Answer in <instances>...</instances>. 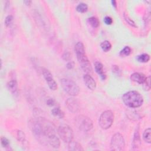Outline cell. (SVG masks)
Masks as SVG:
<instances>
[{
    "label": "cell",
    "mask_w": 151,
    "mask_h": 151,
    "mask_svg": "<svg viewBox=\"0 0 151 151\" xmlns=\"http://www.w3.org/2000/svg\"><path fill=\"white\" fill-rule=\"evenodd\" d=\"M66 67H67V68L68 69H72V68H73L74 67V62H73V61L68 62L67 64Z\"/></svg>",
    "instance_id": "1f68e13d"
},
{
    "label": "cell",
    "mask_w": 151,
    "mask_h": 151,
    "mask_svg": "<svg viewBox=\"0 0 151 151\" xmlns=\"http://www.w3.org/2000/svg\"><path fill=\"white\" fill-rule=\"evenodd\" d=\"M51 113L54 116L59 118V119H63L64 117V113L59 107H56L53 109Z\"/></svg>",
    "instance_id": "e0dca14e"
},
{
    "label": "cell",
    "mask_w": 151,
    "mask_h": 151,
    "mask_svg": "<svg viewBox=\"0 0 151 151\" xmlns=\"http://www.w3.org/2000/svg\"><path fill=\"white\" fill-rule=\"evenodd\" d=\"M68 150L71 151H83L84 149L78 142L72 141L68 143Z\"/></svg>",
    "instance_id": "5bb4252c"
},
{
    "label": "cell",
    "mask_w": 151,
    "mask_h": 151,
    "mask_svg": "<svg viewBox=\"0 0 151 151\" xmlns=\"http://www.w3.org/2000/svg\"><path fill=\"white\" fill-rule=\"evenodd\" d=\"M88 9V6L86 4L82 3L78 4V5L76 7V10L79 13H85Z\"/></svg>",
    "instance_id": "7402d4cb"
},
{
    "label": "cell",
    "mask_w": 151,
    "mask_h": 151,
    "mask_svg": "<svg viewBox=\"0 0 151 151\" xmlns=\"http://www.w3.org/2000/svg\"><path fill=\"white\" fill-rule=\"evenodd\" d=\"M8 90L13 94H16L18 91V83L16 79H13L7 83V85Z\"/></svg>",
    "instance_id": "9a60e30c"
},
{
    "label": "cell",
    "mask_w": 151,
    "mask_h": 151,
    "mask_svg": "<svg viewBox=\"0 0 151 151\" xmlns=\"http://www.w3.org/2000/svg\"><path fill=\"white\" fill-rule=\"evenodd\" d=\"M1 143L3 147L8 148L9 146V141L8 139L5 137H1Z\"/></svg>",
    "instance_id": "4316f807"
},
{
    "label": "cell",
    "mask_w": 151,
    "mask_h": 151,
    "mask_svg": "<svg viewBox=\"0 0 151 151\" xmlns=\"http://www.w3.org/2000/svg\"><path fill=\"white\" fill-rule=\"evenodd\" d=\"M131 53V49L129 46H125V47L120 51V56L122 57H126L130 55Z\"/></svg>",
    "instance_id": "d4e9b609"
},
{
    "label": "cell",
    "mask_w": 151,
    "mask_h": 151,
    "mask_svg": "<svg viewBox=\"0 0 151 151\" xmlns=\"http://www.w3.org/2000/svg\"><path fill=\"white\" fill-rule=\"evenodd\" d=\"M89 24L93 28H97L99 26L100 22L99 20L95 17H91L87 20Z\"/></svg>",
    "instance_id": "ac0fdd59"
},
{
    "label": "cell",
    "mask_w": 151,
    "mask_h": 151,
    "mask_svg": "<svg viewBox=\"0 0 151 151\" xmlns=\"http://www.w3.org/2000/svg\"><path fill=\"white\" fill-rule=\"evenodd\" d=\"M122 100L125 105L131 108H137L142 105L144 98L136 91H129L123 95Z\"/></svg>",
    "instance_id": "7a4b0ae2"
},
{
    "label": "cell",
    "mask_w": 151,
    "mask_h": 151,
    "mask_svg": "<svg viewBox=\"0 0 151 151\" xmlns=\"http://www.w3.org/2000/svg\"><path fill=\"white\" fill-rule=\"evenodd\" d=\"M136 59L140 63H148L150 60V56L148 54L144 53L137 56Z\"/></svg>",
    "instance_id": "d6986e66"
},
{
    "label": "cell",
    "mask_w": 151,
    "mask_h": 151,
    "mask_svg": "<svg viewBox=\"0 0 151 151\" xmlns=\"http://www.w3.org/2000/svg\"><path fill=\"white\" fill-rule=\"evenodd\" d=\"M123 17H124V19L126 21V22L129 25H130L132 27H137L135 21L128 16L126 13H124L123 14Z\"/></svg>",
    "instance_id": "cb8c5ba5"
},
{
    "label": "cell",
    "mask_w": 151,
    "mask_h": 151,
    "mask_svg": "<svg viewBox=\"0 0 151 151\" xmlns=\"http://www.w3.org/2000/svg\"><path fill=\"white\" fill-rule=\"evenodd\" d=\"M100 47L103 50V51H104V52H108L111 49L112 45L109 41L105 40L101 43Z\"/></svg>",
    "instance_id": "44dd1931"
},
{
    "label": "cell",
    "mask_w": 151,
    "mask_h": 151,
    "mask_svg": "<svg viewBox=\"0 0 151 151\" xmlns=\"http://www.w3.org/2000/svg\"><path fill=\"white\" fill-rule=\"evenodd\" d=\"M147 77L142 73H134L131 76V80L134 82L139 84H144L146 82Z\"/></svg>",
    "instance_id": "7c38bea8"
},
{
    "label": "cell",
    "mask_w": 151,
    "mask_h": 151,
    "mask_svg": "<svg viewBox=\"0 0 151 151\" xmlns=\"http://www.w3.org/2000/svg\"><path fill=\"white\" fill-rule=\"evenodd\" d=\"M41 72L49 88L52 90H56L57 89V85L50 72L47 68L44 67L41 68Z\"/></svg>",
    "instance_id": "ba28073f"
},
{
    "label": "cell",
    "mask_w": 151,
    "mask_h": 151,
    "mask_svg": "<svg viewBox=\"0 0 151 151\" xmlns=\"http://www.w3.org/2000/svg\"><path fill=\"white\" fill-rule=\"evenodd\" d=\"M112 72L114 74L117 76H120L121 74V72L118 66L114 65L112 66Z\"/></svg>",
    "instance_id": "83f0119b"
},
{
    "label": "cell",
    "mask_w": 151,
    "mask_h": 151,
    "mask_svg": "<svg viewBox=\"0 0 151 151\" xmlns=\"http://www.w3.org/2000/svg\"><path fill=\"white\" fill-rule=\"evenodd\" d=\"M112 4L113 6L115 8H117V3H116V1H114V0H112Z\"/></svg>",
    "instance_id": "d6a6232c"
},
{
    "label": "cell",
    "mask_w": 151,
    "mask_h": 151,
    "mask_svg": "<svg viewBox=\"0 0 151 151\" xmlns=\"http://www.w3.org/2000/svg\"><path fill=\"white\" fill-rule=\"evenodd\" d=\"M83 80L86 86L91 90H94L96 88V82L94 79L88 74L83 76Z\"/></svg>",
    "instance_id": "30bf717a"
},
{
    "label": "cell",
    "mask_w": 151,
    "mask_h": 151,
    "mask_svg": "<svg viewBox=\"0 0 151 151\" xmlns=\"http://www.w3.org/2000/svg\"><path fill=\"white\" fill-rule=\"evenodd\" d=\"M114 121V113L111 110H106L103 112L99 119V124L103 129H109Z\"/></svg>",
    "instance_id": "5b68a950"
},
{
    "label": "cell",
    "mask_w": 151,
    "mask_h": 151,
    "mask_svg": "<svg viewBox=\"0 0 151 151\" xmlns=\"http://www.w3.org/2000/svg\"><path fill=\"white\" fill-rule=\"evenodd\" d=\"M66 105L68 110L72 113H77L80 109L79 102L74 98H70L67 99Z\"/></svg>",
    "instance_id": "9c48e42d"
},
{
    "label": "cell",
    "mask_w": 151,
    "mask_h": 151,
    "mask_svg": "<svg viewBox=\"0 0 151 151\" xmlns=\"http://www.w3.org/2000/svg\"><path fill=\"white\" fill-rule=\"evenodd\" d=\"M17 137L18 141L24 144L26 141V136L25 133L21 131H18L17 132Z\"/></svg>",
    "instance_id": "603a6c76"
},
{
    "label": "cell",
    "mask_w": 151,
    "mask_h": 151,
    "mask_svg": "<svg viewBox=\"0 0 151 151\" xmlns=\"http://www.w3.org/2000/svg\"><path fill=\"white\" fill-rule=\"evenodd\" d=\"M57 133L62 139V140L65 142L69 143L73 141L74 137L73 129L70 126L67 125H62L60 126L57 129Z\"/></svg>",
    "instance_id": "8992f818"
},
{
    "label": "cell",
    "mask_w": 151,
    "mask_h": 151,
    "mask_svg": "<svg viewBox=\"0 0 151 151\" xmlns=\"http://www.w3.org/2000/svg\"><path fill=\"white\" fill-rule=\"evenodd\" d=\"M75 121L77 127L80 131L83 132L90 131L93 126V123L91 119L85 115L77 116L76 118Z\"/></svg>",
    "instance_id": "277c9868"
},
{
    "label": "cell",
    "mask_w": 151,
    "mask_h": 151,
    "mask_svg": "<svg viewBox=\"0 0 151 151\" xmlns=\"http://www.w3.org/2000/svg\"><path fill=\"white\" fill-rule=\"evenodd\" d=\"M61 86L65 92L71 96H76L80 92L79 87L73 80L68 79H62L60 81Z\"/></svg>",
    "instance_id": "3957f363"
},
{
    "label": "cell",
    "mask_w": 151,
    "mask_h": 151,
    "mask_svg": "<svg viewBox=\"0 0 151 151\" xmlns=\"http://www.w3.org/2000/svg\"><path fill=\"white\" fill-rule=\"evenodd\" d=\"M75 51L76 53L77 57H79L81 56H83L84 54H86L85 53V46L83 43L82 42H78L75 45Z\"/></svg>",
    "instance_id": "2e32d148"
},
{
    "label": "cell",
    "mask_w": 151,
    "mask_h": 151,
    "mask_svg": "<svg viewBox=\"0 0 151 151\" xmlns=\"http://www.w3.org/2000/svg\"><path fill=\"white\" fill-rule=\"evenodd\" d=\"M62 58L65 61H68L70 60L71 59V54L68 51H66L63 54V56H62Z\"/></svg>",
    "instance_id": "f1b7e54d"
},
{
    "label": "cell",
    "mask_w": 151,
    "mask_h": 151,
    "mask_svg": "<svg viewBox=\"0 0 151 151\" xmlns=\"http://www.w3.org/2000/svg\"><path fill=\"white\" fill-rule=\"evenodd\" d=\"M13 20V16H11V15L8 16L5 18V22H4L5 25L7 27H9L11 24V23H12Z\"/></svg>",
    "instance_id": "484cf974"
},
{
    "label": "cell",
    "mask_w": 151,
    "mask_h": 151,
    "mask_svg": "<svg viewBox=\"0 0 151 151\" xmlns=\"http://www.w3.org/2000/svg\"><path fill=\"white\" fill-rule=\"evenodd\" d=\"M125 147L123 136L120 133H115L111 139L110 149L114 151H123L125 150Z\"/></svg>",
    "instance_id": "52a82bcc"
},
{
    "label": "cell",
    "mask_w": 151,
    "mask_h": 151,
    "mask_svg": "<svg viewBox=\"0 0 151 151\" xmlns=\"http://www.w3.org/2000/svg\"><path fill=\"white\" fill-rule=\"evenodd\" d=\"M95 68L96 73L100 76L103 80H104L106 79V75L104 73L103 70V66L100 62H96L95 63Z\"/></svg>",
    "instance_id": "4fadbf2b"
},
{
    "label": "cell",
    "mask_w": 151,
    "mask_h": 151,
    "mask_svg": "<svg viewBox=\"0 0 151 151\" xmlns=\"http://www.w3.org/2000/svg\"><path fill=\"white\" fill-rule=\"evenodd\" d=\"M28 126L34 137L41 145L49 144L54 148H59L60 139L56 135L55 126L51 122L39 117L30 120Z\"/></svg>",
    "instance_id": "6da1fadb"
},
{
    "label": "cell",
    "mask_w": 151,
    "mask_h": 151,
    "mask_svg": "<svg viewBox=\"0 0 151 151\" xmlns=\"http://www.w3.org/2000/svg\"><path fill=\"white\" fill-rule=\"evenodd\" d=\"M56 101L53 98H49L46 100V104L49 106H53L55 105Z\"/></svg>",
    "instance_id": "4dcf8cb0"
},
{
    "label": "cell",
    "mask_w": 151,
    "mask_h": 151,
    "mask_svg": "<svg viewBox=\"0 0 151 151\" xmlns=\"http://www.w3.org/2000/svg\"><path fill=\"white\" fill-rule=\"evenodd\" d=\"M150 133H151V129L150 127L146 129L144 133H143V139L145 142L148 144H150L151 142V136H150Z\"/></svg>",
    "instance_id": "ffe728a7"
},
{
    "label": "cell",
    "mask_w": 151,
    "mask_h": 151,
    "mask_svg": "<svg viewBox=\"0 0 151 151\" xmlns=\"http://www.w3.org/2000/svg\"><path fill=\"white\" fill-rule=\"evenodd\" d=\"M141 145V137L140 134H139V128L137 127L136 128L133 139L132 142V149L134 150H138L140 148Z\"/></svg>",
    "instance_id": "8fae6325"
},
{
    "label": "cell",
    "mask_w": 151,
    "mask_h": 151,
    "mask_svg": "<svg viewBox=\"0 0 151 151\" xmlns=\"http://www.w3.org/2000/svg\"><path fill=\"white\" fill-rule=\"evenodd\" d=\"M31 3H32V1H30V0H26V1H24V3L26 4V5H30Z\"/></svg>",
    "instance_id": "836d02e7"
},
{
    "label": "cell",
    "mask_w": 151,
    "mask_h": 151,
    "mask_svg": "<svg viewBox=\"0 0 151 151\" xmlns=\"http://www.w3.org/2000/svg\"><path fill=\"white\" fill-rule=\"evenodd\" d=\"M104 22L107 25H111L113 23V19L109 16H106L104 18Z\"/></svg>",
    "instance_id": "f546056e"
}]
</instances>
